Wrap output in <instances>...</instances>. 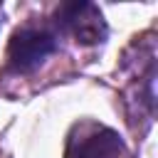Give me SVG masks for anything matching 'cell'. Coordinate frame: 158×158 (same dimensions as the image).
<instances>
[{"label": "cell", "instance_id": "cell-2", "mask_svg": "<svg viewBox=\"0 0 158 158\" xmlns=\"http://www.w3.org/2000/svg\"><path fill=\"white\" fill-rule=\"evenodd\" d=\"M67 158H131V153L114 128L84 123L69 138Z\"/></svg>", "mask_w": 158, "mask_h": 158}, {"label": "cell", "instance_id": "cell-1", "mask_svg": "<svg viewBox=\"0 0 158 158\" xmlns=\"http://www.w3.org/2000/svg\"><path fill=\"white\" fill-rule=\"evenodd\" d=\"M57 49V35L42 25H25L12 32L7 44V59L15 72L37 69Z\"/></svg>", "mask_w": 158, "mask_h": 158}, {"label": "cell", "instance_id": "cell-3", "mask_svg": "<svg viewBox=\"0 0 158 158\" xmlns=\"http://www.w3.org/2000/svg\"><path fill=\"white\" fill-rule=\"evenodd\" d=\"M57 25L79 44H99L106 37V22L94 2H64L57 7Z\"/></svg>", "mask_w": 158, "mask_h": 158}]
</instances>
